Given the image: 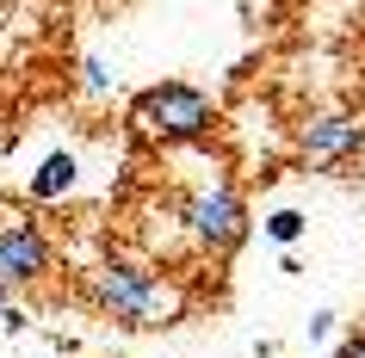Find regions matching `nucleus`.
I'll return each instance as SVG.
<instances>
[{"mask_svg": "<svg viewBox=\"0 0 365 358\" xmlns=\"http://www.w3.org/2000/svg\"><path fill=\"white\" fill-rule=\"evenodd\" d=\"M68 186H75V154H50V161L38 167V179H31V198L50 204V198H62Z\"/></svg>", "mask_w": 365, "mask_h": 358, "instance_id": "obj_6", "label": "nucleus"}, {"mask_svg": "<svg viewBox=\"0 0 365 358\" xmlns=\"http://www.w3.org/2000/svg\"><path fill=\"white\" fill-rule=\"evenodd\" d=\"M50 265H56V247H50V235L38 223H25V216L0 223V272L13 284H38Z\"/></svg>", "mask_w": 365, "mask_h": 358, "instance_id": "obj_5", "label": "nucleus"}, {"mask_svg": "<svg viewBox=\"0 0 365 358\" xmlns=\"http://www.w3.org/2000/svg\"><path fill=\"white\" fill-rule=\"evenodd\" d=\"M297 149H304V161H316V167H341V161L365 154V117L359 112H316L304 130H297Z\"/></svg>", "mask_w": 365, "mask_h": 358, "instance_id": "obj_4", "label": "nucleus"}, {"mask_svg": "<svg viewBox=\"0 0 365 358\" xmlns=\"http://www.w3.org/2000/svg\"><path fill=\"white\" fill-rule=\"evenodd\" d=\"M81 80H87V93H106V87H112V68H106L99 56H87L81 62Z\"/></svg>", "mask_w": 365, "mask_h": 358, "instance_id": "obj_8", "label": "nucleus"}, {"mask_svg": "<svg viewBox=\"0 0 365 358\" xmlns=\"http://www.w3.org/2000/svg\"><path fill=\"white\" fill-rule=\"evenodd\" d=\"M334 334V309H316V315H309V339H328Z\"/></svg>", "mask_w": 365, "mask_h": 358, "instance_id": "obj_10", "label": "nucleus"}, {"mask_svg": "<svg viewBox=\"0 0 365 358\" xmlns=\"http://www.w3.org/2000/svg\"><path fill=\"white\" fill-rule=\"evenodd\" d=\"M180 223L192 235L198 247H211V253H235V247L248 241V204H242V191L230 179H211V186H198L186 204H180Z\"/></svg>", "mask_w": 365, "mask_h": 358, "instance_id": "obj_3", "label": "nucleus"}, {"mask_svg": "<svg viewBox=\"0 0 365 358\" xmlns=\"http://www.w3.org/2000/svg\"><path fill=\"white\" fill-rule=\"evenodd\" d=\"M334 358H365V334H353V339H346V346H341Z\"/></svg>", "mask_w": 365, "mask_h": 358, "instance_id": "obj_11", "label": "nucleus"}, {"mask_svg": "<svg viewBox=\"0 0 365 358\" xmlns=\"http://www.w3.org/2000/svg\"><path fill=\"white\" fill-rule=\"evenodd\" d=\"M0 321H6V327H19V309H13V278H6V272H0Z\"/></svg>", "mask_w": 365, "mask_h": 358, "instance_id": "obj_9", "label": "nucleus"}, {"mask_svg": "<svg viewBox=\"0 0 365 358\" xmlns=\"http://www.w3.org/2000/svg\"><path fill=\"white\" fill-rule=\"evenodd\" d=\"M267 235L279 247H291L297 235H304V216H297V210H272V216H267Z\"/></svg>", "mask_w": 365, "mask_h": 358, "instance_id": "obj_7", "label": "nucleus"}, {"mask_svg": "<svg viewBox=\"0 0 365 358\" xmlns=\"http://www.w3.org/2000/svg\"><path fill=\"white\" fill-rule=\"evenodd\" d=\"M81 297L93 302L106 321L118 327H168L180 315V290H173L155 265H136V260H106L87 272Z\"/></svg>", "mask_w": 365, "mask_h": 358, "instance_id": "obj_1", "label": "nucleus"}, {"mask_svg": "<svg viewBox=\"0 0 365 358\" xmlns=\"http://www.w3.org/2000/svg\"><path fill=\"white\" fill-rule=\"evenodd\" d=\"M130 124H136V136L168 142V149H173V142L211 136L217 105H211V93H198V87H186V80H161V87H149V93H136Z\"/></svg>", "mask_w": 365, "mask_h": 358, "instance_id": "obj_2", "label": "nucleus"}]
</instances>
